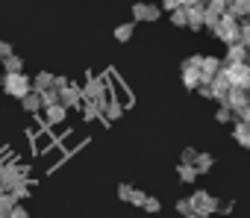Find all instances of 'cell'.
Returning <instances> with one entry per match:
<instances>
[{"mask_svg": "<svg viewBox=\"0 0 250 218\" xmlns=\"http://www.w3.org/2000/svg\"><path fill=\"white\" fill-rule=\"evenodd\" d=\"M0 88H3L9 97L21 100L27 91H33V80H30L24 71H15V74H3V77H0Z\"/></svg>", "mask_w": 250, "mask_h": 218, "instance_id": "6da1fadb", "label": "cell"}, {"mask_svg": "<svg viewBox=\"0 0 250 218\" xmlns=\"http://www.w3.org/2000/svg\"><path fill=\"white\" fill-rule=\"evenodd\" d=\"M212 33H215V39H218V42L232 44V42H238V36H241V21L224 12V15H221V21L212 27Z\"/></svg>", "mask_w": 250, "mask_h": 218, "instance_id": "7a4b0ae2", "label": "cell"}, {"mask_svg": "<svg viewBox=\"0 0 250 218\" xmlns=\"http://www.w3.org/2000/svg\"><path fill=\"white\" fill-rule=\"evenodd\" d=\"M30 165H3L0 168V189H6V192H12L15 189V183H21V180H30Z\"/></svg>", "mask_w": 250, "mask_h": 218, "instance_id": "3957f363", "label": "cell"}, {"mask_svg": "<svg viewBox=\"0 0 250 218\" xmlns=\"http://www.w3.org/2000/svg\"><path fill=\"white\" fill-rule=\"evenodd\" d=\"M83 97L88 100H100V106L109 103V86H106V77H88L85 86H83Z\"/></svg>", "mask_w": 250, "mask_h": 218, "instance_id": "277c9868", "label": "cell"}, {"mask_svg": "<svg viewBox=\"0 0 250 218\" xmlns=\"http://www.w3.org/2000/svg\"><path fill=\"white\" fill-rule=\"evenodd\" d=\"M227 77H229V86H241L250 91V62H229L224 65Z\"/></svg>", "mask_w": 250, "mask_h": 218, "instance_id": "5b68a950", "label": "cell"}, {"mask_svg": "<svg viewBox=\"0 0 250 218\" xmlns=\"http://www.w3.org/2000/svg\"><path fill=\"white\" fill-rule=\"evenodd\" d=\"M191 206H194V212H197V215L209 218L212 212H218L221 200H218L215 195H209V192H194V195H191Z\"/></svg>", "mask_w": 250, "mask_h": 218, "instance_id": "8992f818", "label": "cell"}, {"mask_svg": "<svg viewBox=\"0 0 250 218\" xmlns=\"http://www.w3.org/2000/svg\"><path fill=\"white\" fill-rule=\"evenodd\" d=\"M59 103H62L65 109H77V106L83 103V86H77V83L62 86V88H59Z\"/></svg>", "mask_w": 250, "mask_h": 218, "instance_id": "52a82bcc", "label": "cell"}, {"mask_svg": "<svg viewBox=\"0 0 250 218\" xmlns=\"http://www.w3.org/2000/svg\"><path fill=\"white\" fill-rule=\"evenodd\" d=\"M209 86H212V91H215V100H218V103H224V97H227V91H229V77H227L224 65H221V71L209 80Z\"/></svg>", "mask_w": 250, "mask_h": 218, "instance_id": "ba28073f", "label": "cell"}, {"mask_svg": "<svg viewBox=\"0 0 250 218\" xmlns=\"http://www.w3.org/2000/svg\"><path fill=\"white\" fill-rule=\"evenodd\" d=\"M247 100H250V91L241 88V86H229V91L224 97V103H229V109H244Z\"/></svg>", "mask_w": 250, "mask_h": 218, "instance_id": "9c48e42d", "label": "cell"}, {"mask_svg": "<svg viewBox=\"0 0 250 218\" xmlns=\"http://www.w3.org/2000/svg\"><path fill=\"white\" fill-rule=\"evenodd\" d=\"M221 62L224 65H229V62H250V50L241 42H232V44H227V56Z\"/></svg>", "mask_w": 250, "mask_h": 218, "instance_id": "30bf717a", "label": "cell"}, {"mask_svg": "<svg viewBox=\"0 0 250 218\" xmlns=\"http://www.w3.org/2000/svg\"><path fill=\"white\" fill-rule=\"evenodd\" d=\"M221 65H224V62H221L218 56H203V59H200V83H209V80L221 71Z\"/></svg>", "mask_w": 250, "mask_h": 218, "instance_id": "8fae6325", "label": "cell"}, {"mask_svg": "<svg viewBox=\"0 0 250 218\" xmlns=\"http://www.w3.org/2000/svg\"><path fill=\"white\" fill-rule=\"evenodd\" d=\"M80 115H83V121H97V118L103 115L100 100H88V97H83V103H80Z\"/></svg>", "mask_w": 250, "mask_h": 218, "instance_id": "7c38bea8", "label": "cell"}, {"mask_svg": "<svg viewBox=\"0 0 250 218\" xmlns=\"http://www.w3.org/2000/svg\"><path fill=\"white\" fill-rule=\"evenodd\" d=\"M159 18V6L153 3H133V21H156Z\"/></svg>", "mask_w": 250, "mask_h": 218, "instance_id": "4fadbf2b", "label": "cell"}, {"mask_svg": "<svg viewBox=\"0 0 250 218\" xmlns=\"http://www.w3.org/2000/svg\"><path fill=\"white\" fill-rule=\"evenodd\" d=\"M180 74H183V86H186V88H197V86H200V68H197V65H191L188 59L183 62Z\"/></svg>", "mask_w": 250, "mask_h": 218, "instance_id": "5bb4252c", "label": "cell"}, {"mask_svg": "<svg viewBox=\"0 0 250 218\" xmlns=\"http://www.w3.org/2000/svg\"><path fill=\"white\" fill-rule=\"evenodd\" d=\"M68 118V109L62 106V103H53V106H44V121L50 124V127H56V124H62Z\"/></svg>", "mask_w": 250, "mask_h": 218, "instance_id": "9a60e30c", "label": "cell"}, {"mask_svg": "<svg viewBox=\"0 0 250 218\" xmlns=\"http://www.w3.org/2000/svg\"><path fill=\"white\" fill-rule=\"evenodd\" d=\"M21 109H24V112H39V109H44L42 94H39V91H27V94L21 97Z\"/></svg>", "mask_w": 250, "mask_h": 218, "instance_id": "2e32d148", "label": "cell"}, {"mask_svg": "<svg viewBox=\"0 0 250 218\" xmlns=\"http://www.w3.org/2000/svg\"><path fill=\"white\" fill-rule=\"evenodd\" d=\"M232 139H235V142H238L241 148H250V121H235Z\"/></svg>", "mask_w": 250, "mask_h": 218, "instance_id": "e0dca14e", "label": "cell"}, {"mask_svg": "<svg viewBox=\"0 0 250 218\" xmlns=\"http://www.w3.org/2000/svg\"><path fill=\"white\" fill-rule=\"evenodd\" d=\"M227 15H232V18H247L250 15V0H232V3H227Z\"/></svg>", "mask_w": 250, "mask_h": 218, "instance_id": "ac0fdd59", "label": "cell"}, {"mask_svg": "<svg viewBox=\"0 0 250 218\" xmlns=\"http://www.w3.org/2000/svg\"><path fill=\"white\" fill-rule=\"evenodd\" d=\"M186 15H188V30H203V6H186Z\"/></svg>", "mask_w": 250, "mask_h": 218, "instance_id": "d6986e66", "label": "cell"}, {"mask_svg": "<svg viewBox=\"0 0 250 218\" xmlns=\"http://www.w3.org/2000/svg\"><path fill=\"white\" fill-rule=\"evenodd\" d=\"M53 74L50 71H39L36 77H33V91H47V88H53Z\"/></svg>", "mask_w": 250, "mask_h": 218, "instance_id": "ffe728a7", "label": "cell"}, {"mask_svg": "<svg viewBox=\"0 0 250 218\" xmlns=\"http://www.w3.org/2000/svg\"><path fill=\"white\" fill-rule=\"evenodd\" d=\"M177 174H180V183H194L200 177L197 168H194V162H180L177 165Z\"/></svg>", "mask_w": 250, "mask_h": 218, "instance_id": "44dd1931", "label": "cell"}, {"mask_svg": "<svg viewBox=\"0 0 250 218\" xmlns=\"http://www.w3.org/2000/svg\"><path fill=\"white\" fill-rule=\"evenodd\" d=\"M103 115H106L109 121H118V118L124 115V103H121V100H112V97H109V103L103 106Z\"/></svg>", "mask_w": 250, "mask_h": 218, "instance_id": "7402d4cb", "label": "cell"}, {"mask_svg": "<svg viewBox=\"0 0 250 218\" xmlns=\"http://www.w3.org/2000/svg\"><path fill=\"white\" fill-rule=\"evenodd\" d=\"M0 65H3V71H6V74H15V71H21V68H24L21 56H15V53L3 56V59H0Z\"/></svg>", "mask_w": 250, "mask_h": 218, "instance_id": "603a6c76", "label": "cell"}, {"mask_svg": "<svg viewBox=\"0 0 250 218\" xmlns=\"http://www.w3.org/2000/svg\"><path fill=\"white\" fill-rule=\"evenodd\" d=\"M212 165H215V159H212L209 153H197V156H194V168H197V174L212 171Z\"/></svg>", "mask_w": 250, "mask_h": 218, "instance_id": "cb8c5ba5", "label": "cell"}, {"mask_svg": "<svg viewBox=\"0 0 250 218\" xmlns=\"http://www.w3.org/2000/svg\"><path fill=\"white\" fill-rule=\"evenodd\" d=\"M133 33H136V24H118V27H115V39H118V42H130Z\"/></svg>", "mask_w": 250, "mask_h": 218, "instance_id": "d4e9b609", "label": "cell"}, {"mask_svg": "<svg viewBox=\"0 0 250 218\" xmlns=\"http://www.w3.org/2000/svg\"><path fill=\"white\" fill-rule=\"evenodd\" d=\"M18 203V197L12 195V192H6V189H0V209H3V212H9L12 206Z\"/></svg>", "mask_w": 250, "mask_h": 218, "instance_id": "484cf974", "label": "cell"}, {"mask_svg": "<svg viewBox=\"0 0 250 218\" xmlns=\"http://www.w3.org/2000/svg\"><path fill=\"white\" fill-rule=\"evenodd\" d=\"M171 24H174V27H186V24H188V15H186V6H177V9L171 12Z\"/></svg>", "mask_w": 250, "mask_h": 218, "instance_id": "4316f807", "label": "cell"}, {"mask_svg": "<svg viewBox=\"0 0 250 218\" xmlns=\"http://www.w3.org/2000/svg\"><path fill=\"white\" fill-rule=\"evenodd\" d=\"M215 121H218V124H227V121H232V109H229V103H221V106H218Z\"/></svg>", "mask_w": 250, "mask_h": 218, "instance_id": "83f0119b", "label": "cell"}, {"mask_svg": "<svg viewBox=\"0 0 250 218\" xmlns=\"http://www.w3.org/2000/svg\"><path fill=\"white\" fill-rule=\"evenodd\" d=\"M39 94H42V103H44V106L59 103V88H47V91H39Z\"/></svg>", "mask_w": 250, "mask_h": 218, "instance_id": "f1b7e54d", "label": "cell"}, {"mask_svg": "<svg viewBox=\"0 0 250 218\" xmlns=\"http://www.w3.org/2000/svg\"><path fill=\"white\" fill-rule=\"evenodd\" d=\"M12 195H15L18 200H24V197H30V180H21V183H15V189H12Z\"/></svg>", "mask_w": 250, "mask_h": 218, "instance_id": "f546056e", "label": "cell"}, {"mask_svg": "<svg viewBox=\"0 0 250 218\" xmlns=\"http://www.w3.org/2000/svg\"><path fill=\"white\" fill-rule=\"evenodd\" d=\"M238 42L250 50V21L247 18H241V36H238Z\"/></svg>", "mask_w": 250, "mask_h": 218, "instance_id": "4dcf8cb0", "label": "cell"}, {"mask_svg": "<svg viewBox=\"0 0 250 218\" xmlns=\"http://www.w3.org/2000/svg\"><path fill=\"white\" fill-rule=\"evenodd\" d=\"M177 212H180V215H188V212H194V206H191V197H180V200H177Z\"/></svg>", "mask_w": 250, "mask_h": 218, "instance_id": "1f68e13d", "label": "cell"}, {"mask_svg": "<svg viewBox=\"0 0 250 218\" xmlns=\"http://www.w3.org/2000/svg\"><path fill=\"white\" fill-rule=\"evenodd\" d=\"M145 200H147V195H145L142 189H133V195H130V203H133V206H145Z\"/></svg>", "mask_w": 250, "mask_h": 218, "instance_id": "d6a6232c", "label": "cell"}, {"mask_svg": "<svg viewBox=\"0 0 250 218\" xmlns=\"http://www.w3.org/2000/svg\"><path fill=\"white\" fill-rule=\"evenodd\" d=\"M9 218H30V212H27V206H21V200L9 209Z\"/></svg>", "mask_w": 250, "mask_h": 218, "instance_id": "836d02e7", "label": "cell"}, {"mask_svg": "<svg viewBox=\"0 0 250 218\" xmlns=\"http://www.w3.org/2000/svg\"><path fill=\"white\" fill-rule=\"evenodd\" d=\"M130 195H133V186H130V183H121V186H118V197H121V200H130Z\"/></svg>", "mask_w": 250, "mask_h": 218, "instance_id": "e575fe53", "label": "cell"}, {"mask_svg": "<svg viewBox=\"0 0 250 218\" xmlns=\"http://www.w3.org/2000/svg\"><path fill=\"white\" fill-rule=\"evenodd\" d=\"M197 91H200L206 100H215V91H212V86H209V83H200V86H197Z\"/></svg>", "mask_w": 250, "mask_h": 218, "instance_id": "d590c367", "label": "cell"}, {"mask_svg": "<svg viewBox=\"0 0 250 218\" xmlns=\"http://www.w3.org/2000/svg\"><path fill=\"white\" fill-rule=\"evenodd\" d=\"M194 156H197V151H194V148H183L180 162H194Z\"/></svg>", "mask_w": 250, "mask_h": 218, "instance_id": "8d00e7d4", "label": "cell"}, {"mask_svg": "<svg viewBox=\"0 0 250 218\" xmlns=\"http://www.w3.org/2000/svg\"><path fill=\"white\" fill-rule=\"evenodd\" d=\"M159 206H162V203H159V200H156V197H147V200H145V206H142V209H147V212H159Z\"/></svg>", "mask_w": 250, "mask_h": 218, "instance_id": "74e56055", "label": "cell"}, {"mask_svg": "<svg viewBox=\"0 0 250 218\" xmlns=\"http://www.w3.org/2000/svg\"><path fill=\"white\" fill-rule=\"evenodd\" d=\"M180 6V0H162V9H168V12H174Z\"/></svg>", "mask_w": 250, "mask_h": 218, "instance_id": "f35d334b", "label": "cell"}, {"mask_svg": "<svg viewBox=\"0 0 250 218\" xmlns=\"http://www.w3.org/2000/svg\"><path fill=\"white\" fill-rule=\"evenodd\" d=\"M9 53H12V44H9V42H0V59L9 56Z\"/></svg>", "mask_w": 250, "mask_h": 218, "instance_id": "ab89813d", "label": "cell"}, {"mask_svg": "<svg viewBox=\"0 0 250 218\" xmlns=\"http://www.w3.org/2000/svg\"><path fill=\"white\" fill-rule=\"evenodd\" d=\"M180 6H206V0H180Z\"/></svg>", "mask_w": 250, "mask_h": 218, "instance_id": "60d3db41", "label": "cell"}, {"mask_svg": "<svg viewBox=\"0 0 250 218\" xmlns=\"http://www.w3.org/2000/svg\"><path fill=\"white\" fill-rule=\"evenodd\" d=\"M241 121H250V100H247V106H244V112H241Z\"/></svg>", "mask_w": 250, "mask_h": 218, "instance_id": "b9f144b4", "label": "cell"}, {"mask_svg": "<svg viewBox=\"0 0 250 218\" xmlns=\"http://www.w3.org/2000/svg\"><path fill=\"white\" fill-rule=\"evenodd\" d=\"M218 212H224V215H227V212H232V203H221V206H218Z\"/></svg>", "mask_w": 250, "mask_h": 218, "instance_id": "7bdbcfd3", "label": "cell"}, {"mask_svg": "<svg viewBox=\"0 0 250 218\" xmlns=\"http://www.w3.org/2000/svg\"><path fill=\"white\" fill-rule=\"evenodd\" d=\"M183 218H203V215H197V212H188V215H183Z\"/></svg>", "mask_w": 250, "mask_h": 218, "instance_id": "ee69618b", "label": "cell"}, {"mask_svg": "<svg viewBox=\"0 0 250 218\" xmlns=\"http://www.w3.org/2000/svg\"><path fill=\"white\" fill-rule=\"evenodd\" d=\"M0 218H9V212H3V209H0Z\"/></svg>", "mask_w": 250, "mask_h": 218, "instance_id": "f6af8a7d", "label": "cell"}, {"mask_svg": "<svg viewBox=\"0 0 250 218\" xmlns=\"http://www.w3.org/2000/svg\"><path fill=\"white\" fill-rule=\"evenodd\" d=\"M221 3H232V0H221Z\"/></svg>", "mask_w": 250, "mask_h": 218, "instance_id": "bcb514c9", "label": "cell"}]
</instances>
